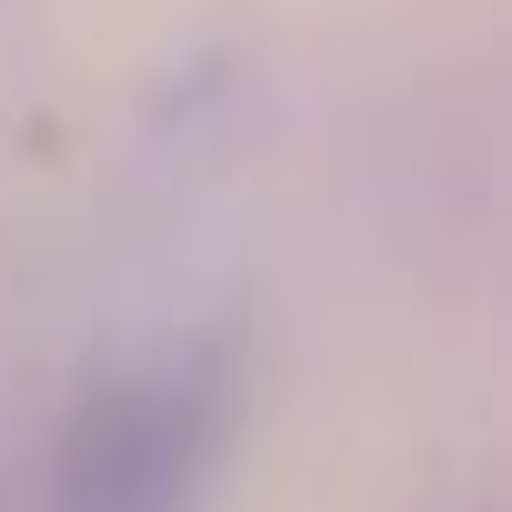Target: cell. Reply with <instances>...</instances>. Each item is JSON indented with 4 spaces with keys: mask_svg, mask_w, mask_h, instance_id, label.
Masks as SVG:
<instances>
[{
    "mask_svg": "<svg viewBox=\"0 0 512 512\" xmlns=\"http://www.w3.org/2000/svg\"><path fill=\"white\" fill-rule=\"evenodd\" d=\"M211 462V412L201 382H111L71 452H61V512H191Z\"/></svg>",
    "mask_w": 512,
    "mask_h": 512,
    "instance_id": "1",
    "label": "cell"
}]
</instances>
